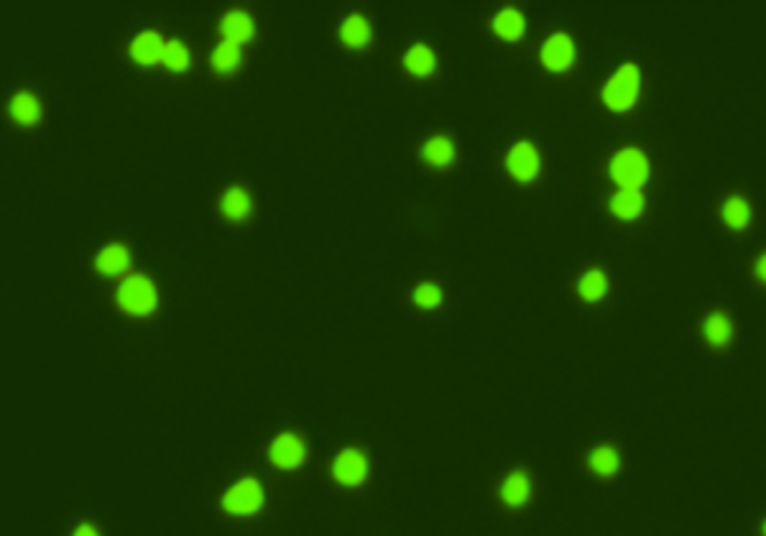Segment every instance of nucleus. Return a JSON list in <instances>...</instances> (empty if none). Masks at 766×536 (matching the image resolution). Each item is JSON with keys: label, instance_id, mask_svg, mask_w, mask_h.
I'll return each instance as SVG.
<instances>
[{"label": "nucleus", "instance_id": "423d86ee", "mask_svg": "<svg viewBox=\"0 0 766 536\" xmlns=\"http://www.w3.org/2000/svg\"><path fill=\"white\" fill-rule=\"evenodd\" d=\"M692 337H695L700 350L705 353H713V355L733 353L741 343L739 317H736L733 309L728 307L707 309L698 320L695 330H692Z\"/></svg>", "mask_w": 766, "mask_h": 536}, {"label": "nucleus", "instance_id": "cd10ccee", "mask_svg": "<svg viewBox=\"0 0 766 536\" xmlns=\"http://www.w3.org/2000/svg\"><path fill=\"white\" fill-rule=\"evenodd\" d=\"M67 536H105V534H102V528L95 524V521H77V524L67 532Z\"/></svg>", "mask_w": 766, "mask_h": 536}, {"label": "nucleus", "instance_id": "f8f14e48", "mask_svg": "<svg viewBox=\"0 0 766 536\" xmlns=\"http://www.w3.org/2000/svg\"><path fill=\"white\" fill-rule=\"evenodd\" d=\"M259 215V200L246 184H228L215 197V217L225 228H248Z\"/></svg>", "mask_w": 766, "mask_h": 536}, {"label": "nucleus", "instance_id": "0eeeda50", "mask_svg": "<svg viewBox=\"0 0 766 536\" xmlns=\"http://www.w3.org/2000/svg\"><path fill=\"white\" fill-rule=\"evenodd\" d=\"M327 481L340 490H363L374 483V458L366 447L346 445L327 462Z\"/></svg>", "mask_w": 766, "mask_h": 536}, {"label": "nucleus", "instance_id": "9d476101", "mask_svg": "<svg viewBox=\"0 0 766 536\" xmlns=\"http://www.w3.org/2000/svg\"><path fill=\"white\" fill-rule=\"evenodd\" d=\"M264 460L276 473H302L312 460L310 442L297 430L276 432L274 437L266 442Z\"/></svg>", "mask_w": 766, "mask_h": 536}, {"label": "nucleus", "instance_id": "39448f33", "mask_svg": "<svg viewBox=\"0 0 766 536\" xmlns=\"http://www.w3.org/2000/svg\"><path fill=\"white\" fill-rule=\"evenodd\" d=\"M268 509V488L259 475H240L217 496V511L225 519H255Z\"/></svg>", "mask_w": 766, "mask_h": 536}, {"label": "nucleus", "instance_id": "f3484780", "mask_svg": "<svg viewBox=\"0 0 766 536\" xmlns=\"http://www.w3.org/2000/svg\"><path fill=\"white\" fill-rule=\"evenodd\" d=\"M335 39L346 52H368L376 43V26L363 11H348L335 24Z\"/></svg>", "mask_w": 766, "mask_h": 536}, {"label": "nucleus", "instance_id": "ddd939ff", "mask_svg": "<svg viewBox=\"0 0 766 536\" xmlns=\"http://www.w3.org/2000/svg\"><path fill=\"white\" fill-rule=\"evenodd\" d=\"M626 468H629V460H626L624 447L616 445V442H595L582 455V470L595 483L618 481L626 473Z\"/></svg>", "mask_w": 766, "mask_h": 536}, {"label": "nucleus", "instance_id": "c85d7f7f", "mask_svg": "<svg viewBox=\"0 0 766 536\" xmlns=\"http://www.w3.org/2000/svg\"><path fill=\"white\" fill-rule=\"evenodd\" d=\"M754 536H766V513L762 519L756 521V526H754Z\"/></svg>", "mask_w": 766, "mask_h": 536}, {"label": "nucleus", "instance_id": "bb28decb", "mask_svg": "<svg viewBox=\"0 0 766 536\" xmlns=\"http://www.w3.org/2000/svg\"><path fill=\"white\" fill-rule=\"evenodd\" d=\"M746 281L758 292H766V248L756 253L746 266Z\"/></svg>", "mask_w": 766, "mask_h": 536}, {"label": "nucleus", "instance_id": "5701e85b", "mask_svg": "<svg viewBox=\"0 0 766 536\" xmlns=\"http://www.w3.org/2000/svg\"><path fill=\"white\" fill-rule=\"evenodd\" d=\"M217 41L225 43H236V47H248V43L255 41L259 36V21L251 11L246 9H230L225 11L215 24Z\"/></svg>", "mask_w": 766, "mask_h": 536}, {"label": "nucleus", "instance_id": "a211bd4d", "mask_svg": "<svg viewBox=\"0 0 766 536\" xmlns=\"http://www.w3.org/2000/svg\"><path fill=\"white\" fill-rule=\"evenodd\" d=\"M417 162L432 174H450L460 162V146L450 133H432L417 146Z\"/></svg>", "mask_w": 766, "mask_h": 536}, {"label": "nucleus", "instance_id": "7ed1b4c3", "mask_svg": "<svg viewBox=\"0 0 766 536\" xmlns=\"http://www.w3.org/2000/svg\"><path fill=\"white\" fill-rule=\"evenodd\" d=\"M603 174L613 190L646 192V187L652 184V177H654V164L644 146L624 143V146L613 149L611 156L605 158Z\"/></svg>", "mask_w": 766, "mask_h": 536}, {"label": "nucleus", "instance_id": "6e6552de", "mask_svg": "<svg viewBox=\"0 0 766 536\" xmlns=\"http://www.w3.org/2000/svg\"><path fill=\"white\" fill-rule=\"evenodd\" d=\"M537 477L529 468L516 465L503 473L493 485V501L506 513H524L537 503Z\"/></svg>", "mask_w": 766, "mask_h": 536}, {"label": "nucleus", "instance_id": "1a4fd4ad", "mask_svg": "<svg viewBox=\"0 0 766 536\" xmlns=\"http://www.w3.org/2000/svg\"><path fill=\"white\" fill-rule=\"evenodd\" d=\"M537 62L547 75L567 77L580 62V47L567 28H554L537 43Z\"/></svg>", "mask_w": 766, "mask_h": 536}, {"label": "nucleus", "instance_id": "412c9836", "mask_svg": "<svg viewBox=\"0 0 766 536\" xmlns=\"http://www.w3.org/2000/svg\"><path fill=\"white\" fill-rule=\"evenodd\" d=\"M43 115H47V107H43L39 92L32 87H21L5 100V118L11 120V126L34 130L43 123Z\"/></svg>", "mask_w": 766, "mask_h": 536}, {"label": "nucleus", "instance_id": "393cba45", "mask_svg": "<svg viewBox=\"0 0 766 536\" xmlns=\"http://www.w3.org/2000/svg\"><path fill=\"white\" fill-rule=\"evenodd\" d=\"M208 72L217 79H233L238 77L246 67V49L236 47V43L217 41L208 52V62H204Z\"/></svg>", "mask_w": 766, "mask_h": 536}, {"label": "nucleus", "instance_id": "f03ea898", "mask_svg": "<svg viewBox=\"0 0 766 536\" xmlns=\"http://www.w3.org/2000/svg\"><path fill=\"white\" fill-rule=\"evenodd\" d=\"M547 169L544 151L537 141L516 139L511 141L499 158L501 179L514 190H531L542 182Z\"/></svg>", "mask_w": 766, "mask_h": 536}, {"label": "nucleus", "instance_id": "a878e982", "mask_svg": "<svg viewBox=\"0 0 766 536\" xmlns=\"http://www.w3.org/2000/svg\"><path fill=\"white\" fill-rule=\"evenodd\" d=\"M197 67V54L192 43L181 39V36H169L162 56V72L169 77H187Z\"/></svg>", "mask_w": 766, "mask_h": 536}, {"label": "nucleus", "instance_id": "9b49d317", "mask_svg": "<svg viewBox=\"0 0 766 536\" xmlns=\"http://www.w3.org/2000/svg\"><path fill=\"white\" fill-rule=\"evenodd\" d=\"M573 299L580 309H601L603 304L611 302V296L616 294V281H613V273L601 264L586 266L578 277L573 279Z\"/></svg>", "mask_w": 766, "mask_h": 536}, {"label": "nucleus", "instance_id": "dca6fc26", "mask_svg": "<svg viewBox=\"0 0 766 536\" xmlns=\"http://www.w3.org/2000/svg\"><path fill=\"white\" fill-rule=\"evenodd\" d=\"M715 215H718L720 228L731 235L751 233V230H754V226H756V217H758L754 200L743 192H728L726 197H720Z\"/></svg>", "mask_w": 766, "mask_h": 536}, {"label": "nucleus", "instance_id": "f257e3e1", "mask_svg": "<svg viewBox=\"0 0 766 536\" xmlns=\"http://www.w3.org/2000/svg\"><path fill=\"white\" fill-rule=\"evenodd\" d=\"M646 95L644 67L637 62L616 64L598 87V103L611 115L637 113Z\"/></svg>", "mask_w": 766, "mask_h": 536}, {"label": "nucleus", "instance_id": "2eb2a0df", "mask_svg": "<svg viewBox=\"0 0 766 536\" xmlns=\"http://www.w3.org/2000/svg\"><path fill=\"white\" fill-rule=\"evenodd\" d=\"M169 36H164L159 28L146 26L130 36L126 43V60L136 69H162L164 47Z\"/></svg>", "mask_w": 766, "mask_h": 536}, {"label": "nucleus", "instance_id": "6ab92c4d", "mask_svg": "<svg viewBox=\"0 0 766 536\" xmlns=\"http://www.w3.org/2000/svg\"><path fill=\"white\" fill-rule=\"evenodd\" d=\"M603 213L616 226H637L649 215V197L639 190H611L603 202Z\"/></svg>", "mask_w": 766, "mask_h": 536}, {"label": "nucleus", "instance_id": "4468645a", "mask_svg": "<svg viewBox=\"0 0 766 536\" xmlns=\"http://www.w3.org/2000/svg\"><path fill=\"white\" fill-rule=\"evenodd\" d=\"M90 264H92L95 277H100L102 281H111V284H118L121 279H126L128 273L136 271L134 248H130L126 241L102 243L100 248L92 253Z\"/></svg>", "mask_w": 766, "mask_h": 536}, {"label": "nucleus", "instance_id": "b1692460", "mask_svg": "<svg viewBox=\"0 0 766 536\" xmlns=\"http://www.w3.org/2000/svg\"><path fill=\"white\" fill-rule=\"evenodd\" d=\"M450 294L448 286L437 279H419L406 289V304L412 311H422V315H435L448 307Z\"/></svg>", "mask_w": 766, "mask_h": 536}, {"label": "nucleus", "instance_id": "aec40b11", "mask_svg": "<svg viewBox=\"0 0 766 536\" xmlns=\"http://www.w3.org/2000/svg\"><path fill=\"white\" fill-rule=\"evenodd\" d=\"M399 69L404 72L409 79L427 82V79H435L437 75H440L442 60L432 43L412 41L399 56Z\"/></svg>", "mask_w": 766, "mask_h": 536}, {"label": "nucleus", "instance_id": "4be33fe9", "mask_svg": "<svg viewBox=\"0 0 766 536\" xmlns=\"http://www.w3.org/2000/svg\"><path fill=\"white\" fill-rule=\"evenodd\" d=\"M488 31L493 34L495 41L501 43H524L529 39V18L519 5H501L493 11V16L488 18Z\"/></svg>", "mask_w": 766, "mask_h": 536}, {"label": "nucleus", "instance_id": "20e7f679", "mask_svg": "<svg viewBox=\"0 0 766 536\" xmlns=\"http://www.w3.org/2000/svg\"><path fill=\"white\" fill-rule=\"evenodd\" d=\"M113 304L123 317L130 320H149L162 309V289L149 273L134 271L118 284H113Z\"/></svg>", "mask_w": 766, "mask_h": 536}]
</instances>
